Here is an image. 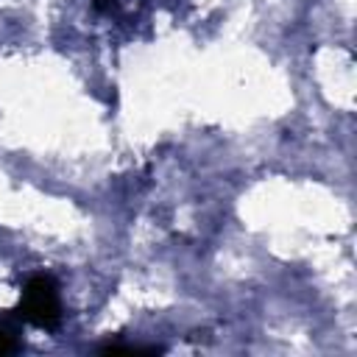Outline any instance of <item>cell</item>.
<instances>
[{
    "mask_svg": "<svg viewBox=\"0 0 357 357\" xmlns=\"http://www.w3.org/2000/svg\"><path fill=\"white\" fill-rule=\"evenodd\" d=\"M59 310L61 307H59V293H56L53 279H47V276L28 279V284L22 290V298H20V315L33 326L53 329L61 318Z\"/></svg>",
    "mask_w": 357,
    "mask_h": 357,
    "instance_id": "obj_1",
    "label": "cell"
},
{
    "mask_svg": "<svg viewBox=\"0 0 357 357\" xmlns=\"http://www.w3.org/2000/svg\"><path fill=\"white\" fill-rule=\"evenodd\" d=\"M14 349H17V340L11 337V332L0 329V354H8V351H14Z\"/></svg>",
    "mask_w": 357,
    "mask_h": 357,
    "instance_id": "obj_2",
    "label": "cell"
}]
</instances>
